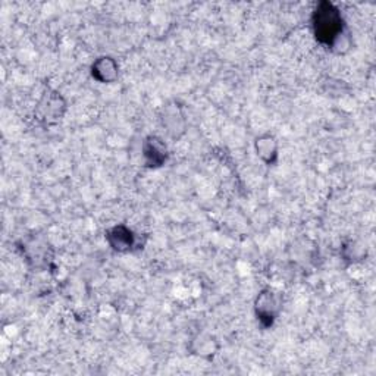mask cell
<instances>
[{
  "label": "cell",
  "mask_w": 376,
  "mask_h": 376,
  "mask_svg": "<svg viewBox=\"0 0 376 376\" xmlns=\"http://www.w3.org/2000/svg\"><path fill=\"white\" fill-rule=\"evenodd\" d=\"M313 30L319 41L334 44L343 34V17L339 10L333 3H319L313 12Z\"/></svg>",
  "instance_id": "1"
},
{
  "label": "cell",
  "mask_w": 376,
  "mask_h": 376,
  "mask_svg": "<svg viewBox=\"0 0 376 376\" xmlns=\"http://www.w3.org/2000/svg\"><path fill=\"white\" fill-rule=\"evenodd\" d=\"M66 109L65 100L61 93L53 90H48L41 96L39 105L36 106V117L44 123H55L62 119Z\"/></svg>",
  "instance_id": "2"
},
{
  "label": "cell",
  "mask_w": 376,
  "mask_h": 376,
  "mask_svg": "<svg viewBox=\"0 0 376 376\" xmlns=\"http://www.w3.org/2000/svg\"><path fill=\"white\" fill-rule=\"evenodd\" d=\"M255 307L256 315L260 321L265 322L266 325H272V322L275 321V317L278 316L281 301L272 290H265L259 294Z\"/></svg>",
  "instance_id": "3"
},
{
  "label": "cell",
  "mask_w": 376,
  "mask_h": 376,
  "mask_svg": "<svg viewBox=\"0 0 376 376\" xmlns=\"http://www.w3.org/2000/svg\"><path fill=\"white\" fill-rule=\"evenodd\" d=\"M143 153L147 166L156 168V166H162L164 162L168 157V150L165 143L159 139V137H149L146 139L144 146H143Z\"/></svg>",
  "instance_id": "4"
},
{
  "label": "cell",
  "mask_w": 376,
  "mask_h": 376,
  "mask_svg": "<svg viewBox=\"0 0 376 376\" xmlns=\"http://www.w3.org/2000/svg\"><path fill=\"white\" fill-rule=\"evenodd\" d=\"M91 74L97 79V81L109 84L113 83L119 75V66L109 56H101L99 58L93 66H91Z\"/></svg>",
  "instance_id": "5"
},
{
  "label": "cell",
  "mask_w": 376,
  "mask_h": 376,
  "mask_svg": "<svg viewBox=\"0 0 376 376\" xmlns=\"http://www.w3.org/2000/svg\"><path fill=\"white\" fill-rule=\"evenodd\" d=\"M162 123L169 135L175 137V139L186 131V119L178 105H168L164 108Z\"/></svg>",
  "instance_id": "6"
},
{
  "label": "cell",
  "mask_w": 376,
  "mask_h": 376,
  "mask_svg": "<svg viewBox=\"0 0 376 376\" xmlns=\"http://www.w3.org/2000/svg\"><path fill=\"white\" fill-rule=\"evenodd\" d=\"M108 241L117 252H127L134 246V235L127 226L119 225L108 232Z\"/></svg>",
  "instance_id": "7"
},
{
  "label": "cell",
  "mask_w": 376,
  "mask_h": 376,
  "mask_svg": "<svg viewBox=\"0 0 376 376\" xmlns=\"http://www.w3.org/2000/svg\"><path fill=\"white\" fill-rule=\"evenodd\" d=\"M255 147H256V153L261 161L266 162L268 165L275 164L278 157V143L275 140V137L270 134L261 135L256 140Z\"/></svg>",
  "instance_id": "8"
},
{
  "label": "cell",
  "mask_w": 376,
  "mask_h": 376,
  "mask_svg": "<svg viewBox=\"0 0 376 376\" xmlns=\"http://www.w3.org/2000/svg\"><path fill=\"white\" fill-rule=\"evenodd\" d=\"M196 355L199 356H213L216 351V341L210 335H200L195 339Z\"/></svg>",
  "instance_id": "9"
}]
</instances>
